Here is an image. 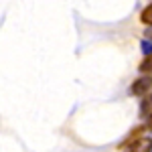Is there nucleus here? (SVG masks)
I'll return each instance as SVG.
<instances>
[{
  "label": "nucleus",
  "instance_id": "8",
  "mask_svg": "<svg viewBox=\"0 0 152 152\" xmlns=\"http://www.w3.org/2000/svg\"><path fill=\"white\" fill-rule=\"evenodd\" d=\"M146 128H148V130H152V114H150L148 118H146Z\"/></svg>",
  "mask_w": 152,
  "mask_h": 152
},
{
  "label": "nucleus",
  "instance_id": "6",
  "mask_svg": "<svg viewBox=\"0 0 152 152\" xmlns=\"http://www.w3.org/2000/svg\"><path fill=\"white\" fill-rule=\"evenodd\" d=\"M140 49H142V53H144V55H150V53H152V41L144 39V41L140 43Z\"/></svg>",
  "mask_w": 152,
  "mask_h": 152
},
{
  "label": "nucleus",
  "instance_id": "5",
  "mask_svg": "<svg viewBox=\"0 0 152 152\" xmlns=\"http://www.w3.org/2000/svg\"><path fill=\"white\" fill-rule=\"evenodd\" d=\"M140 20L144 24H148V26H152V4H148L144 10H142V14H140Z\"/></svg>",
  "mask_w": 152,
  "mask_h": 152
},
{
  "label": "nucleus",
  "instance_id": "2",
  "mask_svg": "<svg viewBox=\"0 0 152 152\" xmlns=\"http://www.w3.org/2000/svg\"><path fill=\"white\" fill-rule=\"evenodd\" d=\"M150 87H152V77L146 75V77H140V79H136V81L132 83L130 94L132 95H146L150 91Z\"/></svg>",
  "mask_w": 152,
  "mask_h": 152
},
{
  "label": "nucleus",
  "instance_id": "3",
  "mask_svg": "<svg viewBox=\"0 0 152 152\" xmlns=\"http://www.w3.org/2000/svg\"><path fill=\"white\" fill-rule=\"evenodd\" d=\"M152 114V95H144V99H142V104H140V118H146Z\"/></svg>",
  "mask_w": 152,
  "mask_h": 152
},
{
  "label": "nucleus",
  "instance_id": "4",
  "mask_svg": "<svg viewBox=\"0 0 152 152\" xmlns=\"http://www.w3.org/2000/svg\"><path fill=\"white\" fill-rule=\"evenodd\" d=\"M138 69H140L142 73H146V75H152V53L142 59V63H140V67H138Z\"/></svg>",
  "mask_w": 152,
  "mask_h": 152
},
{
  "label": "nucleus",
  "instance_id": "7",
  "mask_svg": "<svg viewBox=\"0 0 152 152\" xmlns=\"http://www.w3.org/2000/svg\"><path fill=\"white\" fill-rule=\"evenodd\" d=\"M144 37H146L148 41H152V26H148V28H146V33H144Z\"/></svg>",
  "mask_w": 152,
  "mask_h": 152
},
{
  "label": "nucleus",
  "instance_id": "1",
  "mask_svg": "<svg viewBox=\"0 0 152 152\" xmlns=\"http://www.w3.org/2000/svg\"><path fill=\"white\" fill-rule=\"evenodd\" d=\"M124 152H152V138H134L124 146Z\"/></svg>",
  "mask_w": 152,
  "mask_h": 152
}]
</instances>
